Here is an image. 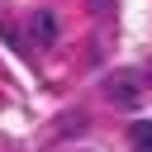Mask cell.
I'll return each instance as SVG.
<instances>
[{
	"label": "cell",
	"instance_id": "1",
	"mask_svg": "<svg viewBox=\"0 0 152 152\" xmlns=\"http://www.w3.org/2000/svg\"><path fill=\"white\" fill-rule=\"evenodd\" d=\"M28 33H33L38 48H52V43H57V19H52L48 10H38V14L28 19Z\"/></svg>",
	"mask_w": 152,
	"mask_h": 152
},
{
	"label": "cell",
	"instance_id": "2",
	"mask_svg": "<svg viewBox=\"0 0 152 152\" xmlns=\"http://www.w3.org/2000/svg\"><path fill=\"white\" fill-rule=\"evenodd\" d=\"M104 90H109V100H114V104H124V109H133V104H138V86H133L128 76H109V86H104Z\"/></svg>",
	"mask_w": 152,
	"mask_h": 152
},
{
	"label": "cell",
	"instance_id": "3",
	"mask_svg": "<svg viewBox=\"0 0 152 152\" xmlns=\"http://www.w3.org/2000/svg\"><path fill=\"white\" fill-rule=\"evenodd\" d=\"M128 138H133L138 152H152V119H138V124L128 128Z\"/></svg>",
	"mask_w": 152,
	"mask_h": 152
},
{
	"label": "cell",
	"instance_id": "4",
	"mask_svg": "<svg viewBox=\"0 0 152 152\" xmlns=\"http://www.w3.org/2000/svg\"><path fill=\"white\" fill-rule=\"evenodd\" d=\"M147 76H152V66H147Z\"/></svg>",
	"mask_w": 152,
	"mask_h": 152
}]
</instances>
